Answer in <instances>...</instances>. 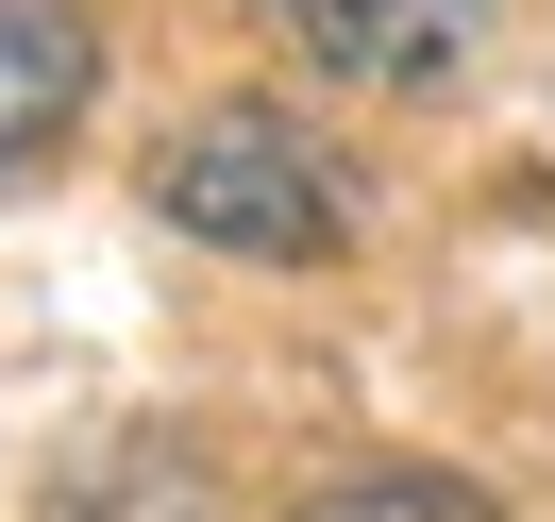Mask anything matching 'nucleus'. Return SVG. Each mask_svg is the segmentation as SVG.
<instances>
[{
  "label": "nucleus",
  "instance_id": "obj_4",
  "mask_svg": "<svg viewBox=\"0 0 555 522\" xmlns=\"http://www.w3.org/2000/svg\"><path fill=\"white\" fill-rule=\"evenodd\" d=\"M286 522H505V506L454 488V472H337V488H304Z\"/></svg>",
  "mask_w": 555,
  "mask_h": 522
},
{
  "label": "nucleus",
  "instance_id": "obj_2",
  "mask_svg": "<svg viewBox=\"0 0 555 522\" xmlns=\"http://www.w3.org/2000/svg\"><path fill=\"white\" fill-rule=\"evenodd\" d=\"M253 17H270L286 68L353 85V102H421V85H454V68L488 51L505 0H253Z\"/></svg>",
  "mask_w": 555,
  "mask_h": 522
},
{
  "label": "nucleus",
  "instance_id": "obj_1",
  "mask_svg": "<svg viewBox=\"0 0 555 522\" xmlns=\"http://www.w3.org/2000/svg\"><path fill=\"white\" fill-rule=\"evenodd\" d=\"M152 219L203 237V253H253V270H320V253L353 237V186H337V152L286 102H203L152 152Z\"/></svg>",
  "mask_w": 555,
  "mask_h": 522
},
{
  "label": "nucleus",
  "instance_id": "obj_3",
  "mask_svg": "<svg viewBox=\"0 0 555 522\" xmlns=\"http://www.w3.org/2000/svg\"><path fill=\"white\" fill-rule=\"evenodd\" d=\"M85 102H102V35H85V0H0V169H35Z\"/></svg>",
  "mask_w": 555,
  "mask_h": 522
}]
</instances>
